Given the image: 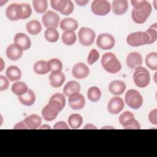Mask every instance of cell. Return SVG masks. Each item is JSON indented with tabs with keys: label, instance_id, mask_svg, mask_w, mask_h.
I'll return each instance as SVG.
<instances>
[{
	"label": "cell",
	"instance_id": "obj_33",
	"mask_svg": "<svg viewBox=\"0 0 157 157\" xmlns=\"http://www.w3.org/2000/svg\"><path fill=\"white\" fill-rule=\"evenodd\" d=\"M44 36L47 41L50 42H55L59 39V33L56 28H48L45 30Z\"/></svg>",
	"mask_w": 157,
	"mask_h": 157
},
{
	"label": "cell",
	"instance_id": "obj_16",
	"mask_svg": "<svg viewBox=\"0 0 157 157\" xmlns=\"http://www.w3.org/2000/svg\"><path fill=\"white\" fill-rule=\"evenodd\" d=\"M89 69L83 63H78L76 64L72 68V75L78 79L85 78L89 75Z\"/></svg>",
	"mask_w": 157,
	"mask_h": 157
},
{
	"label": "cell",
	"instance_id": "obj_20",
	"mask_svg": "<svg viewBox=\"0 0 157 157\" xmlns=\"http://www.w3.org/2000/svg\"><path fill=\"white\" fill-rule=\"evenodd\" d=\"M126 89V84L121 80H114L110 82L109 86V91L116 96L124 93Z\"/></svg>",
	"mask_w": 157,
	"mask_h": 157
},
{
	"label": "cell",
	"instance_id": "obj_26",
	"mask_svg": "<svg viewBox=\"0 0 157 157\" xmlns=\"http://www.w3.org/2000/svg\"><path fill=\"white\" fill-rule=\"evenodd\" d=\"M135 120L134 115L129 111H125L119 117V122L123 126L124 129H126Z\"/></svg>",
	"mask_w": 157,
	"mask_h": 157
},
{
	"label": "cell",
	"instance_id": "obj_8",
	"mask_svg": "<svg viewBox=\"0 0 157 157\" xmlns=\"http://www.w3.org/2000/svg\"><path fill=\"white\" fill-rule=\"evenodd\" d=\"M79 42L84 46H89L93 44L95 39L94 31L86 27H82L78 33Z\"/></svg>",
	"mask_w": 157,
	"mask_h": 157
},
{
	"label": "cell",
	"instance_id": "obj_9",
	"mask_svg": "<svg viewBox=\"0 0 157 157\" xmlns=\"http://www.w3.org/2000/svg\"><path fill=\"white\" fill-rule=\"evenodd\" d=\"M59 20V15L53 10H48L42 17V23L47 28L58 27Z\"/></svg>",
	"mask_w": 157,
	"mask_h": 157
},
{
	"label": "cell",
	"instance_id": "obj_48",
	"mask_svg": "<svg viewBox=\"0 0 157 157\" xmlns=\"http://www.w3.org/2000/svg\"><path fill=\"white\" fill-rule=\"evenodd\" d=\"M88 2L89 1H75V2L80 6H85Z\"/></svg>",
	"mask_w": 157,
	"mask_h": 157
},
{
	"label": "cell",
	"instance_id": "obj_1",
	"mask_svg": "<svg viewBox=\"0 0 157 157\" xmlns=\"http://www.w3.org/2000/svg\"><path fill=\"white\" fill-rule=\"evenodd\" d=\"M66 104V98L61 93H55L52 95L48 103L42 109V118L47 121L55 120L58 113L64 109Z\"/></svg>",
	"mask_w": 157,
	"mask_h": 157
},
{
	"label": "cell",
	"instance_id": "obj_4",
	"mask_svg": "<svg viewBox=\"0 0 157 157\" xmlns=\"http://www.w3.org/2000/svg\"><path fill=\"white\" fill-rule=\"evenodd\" d=\"M151 12V6L147 1L146 4L142 8H133L132 10V18L133 21L138 24L145 23Z\"/></svg>",
	"mask_w": 157,
	"mask_h": 157
},
{
	"label": "cell",
	"instance_id": "obj_6",
	"mask_svg": "<svg viewBox=\"0 0 157 157\" xmlns=\"http://www.w3.org/2000/svg\"><path fill=\"white\" fill-rule=\"evenodd\" d=\"M124 100L129 107L133 109H139L143 103V98L139 91L136 90H129L124 97Z\"/></svg>",
	"mask_w": 157,
	"mask_h": 157
},
{
	"label": "cell",
	"instance_id": "obj_32",
	"mask_svg": "<svg viewBox=\"0 0 157 157\" xmlns=\"http://www.w3.org/2000/svg\"><path fill=\"white\" fill-rule=\"evenodd\" d=\"M76 34L74 31H65L62 35V42L66 45H72L76 41Z\"/></svg>",
	"mask_w": 157,
	"mask_h": 157
},
{
	"label": "cell",
	"instance_id": "obj_50",
	"mask_svg": "<svg viewBox=\"0 0 157 157\" xmlns=\"http://www.w3.org/2000/svg\"><path fill=\"white\" fill-rule=\"evenodd\" d=\"M39 129H50V126H48V125H47V124H44V125H42V126H41L40 128H39Z\"/></svg>",
	"mask_w": 157,
	"mask_h": 157
},
{
	"label": "cell",
	"instance_id": "obj_12",
	"mask_svg": "<svg viewBox=\"0 0 157 157\" xmlns=\"http://www.w3.org/2000/svg\"><path fill=\"white\" fill-rule=\"evenodd\" d=\"M68 98L69 105L72 109L80 110L85 106V100L83 96L80 93H73L71 94Z\"/></svg>",
	"mask_w": 157,
	"mask_h": 157
},
{
	"label": "cell",
	"instance_id": "obj_31",
	"mask_svg": "<svg viewBox=\"0 0 157 157\" xmlns=\"http://www.w3.org/2000/svg\"><path fill=\"white\" fill-rule=\"evenodd\" d=\"M145 63L147 66L151 70L157 69V53L151 52L145 57Z\"/></svg>",
	"mask_w": 157,
	"mask_h": 157
},
{
	"label": "cell",
	"instance_id": "obj_49",
	"mask_svg": "<svg viewBox=\"0 0 157 157\" xmlns=\"http://www.w3.org/2000/svg\"><path fill=\"white\" fill-rule=\"evenodd\" d=\"M83 129H97V128H96V127L95 126H94V125H93L91 124H86L84 127Z\"/></svg>",
	"mask_w": 157,
	"mask_h": 157
},
{
	"label": "cell",
	"instance_id": "obj_35",
	"mask_svg": "<svg viewBox=\"0 0 157 157\" xmlns=\"http://www.w3.org/2000/svg\"><path fill=\"white\" fill-rule=\"evenodd\" d=\"M33 5L36 12L39 13H43L48 7L47 1L46 0H34Z\"/></svg>",
	"mask_w": 157,
	"mask_h": 157
},
{
	"label": "cell",
	"instance_id": "obj_13",
	"mask_svg": "<svg viewBox=\"0 0 157 157\" xmlns=\"http://www.w3.org/2000/svg\"><path fill=\"white\" fill-rule=\"evenodd\" d=\"M124 103L120 97L112 98L107 105V110L112 114H118L124 108Z\"/></svg>",
	"mask_w": 157,
	"mask_h": 157
},
{
	"label": "cell",
	"instance_id": "obj_36",
	"mask_svg": "<svg viewBox=\"0 0 157 157\" xmlns=\"http://www.w3.org/2000/svg\"><path fill=\"white\" fill-rule=\"evenodd\" d=\"M67 0H52L50 1L52 7L60 13L62 12L66 7Z\"/></svg>",
	"mask_w": 157,
	"mask_h": 157
},
{
	"label": "cell",
	"instance_id": "obj_27",
	"mask_svg": "<svg viewBox=\"0 0 157 157\" xmlns=\"http://www.w3.org/2000/svg\"><path fill=\"white\" fill-rule=\"evenodd\" d=\"M80 90V85L76 81L68 82L63 88V93L67 97L75 93H79Z\"/></svg>",
	"mask_w": 157,
	"mask_h": 157
},
{
	"label": "cell",
	"instance_id": "obj_18",
	"mask_svg": "<svg viewBox=\"0 0 157 157\" xmlns=\"http://www.w3.org/2000/svg\"><path fill=\"white\" fill-rule=\"evenodd\" d=\"M112 11L115 15H123L128 10V3L126 0H115L112 2Z\"/></svg>",
	"mask_w": 157,
	"mask_h": 157
},
{
	"label": "cell",
	"instance_id": "obj_10",
	"mask_svg": "<svg viewBox=\"0 0 157 157\" xmlns=\"http://www.w3.org/2000/svg\"><path fill=\"white\" fill-rule=\"evenodd\" d=\"M115 43V39L113 36L107 33L99 34L96 40L98 47L102 50L112 49L114 47Z\"/></svg>",
	"mask_w": 157,
	"mask_h": 157
},
{
	"label": "cell",
	"instance_id": "obj_24",
	"mask_svg": "<svg viewBox=\"0 0 157 157\" xmlns=\"http://www.w3.org/2000/svg\"><path fill=\"white\" fill-rule=\"evenodd\" d=\"M33 69L34 72L39 75L46 74L51 70L50 65L48 62L44 60H39L37 61L34 64Z\"/></svg>",
	"mask_w": 157,
	"mask_h": 157
},
{
	"label": "cell",
	"instance_id": "obj_38",
	"mask_svg": "<svg viewBox=\"0 0 157 157\" xmlns=\"http://www.w3.org/2000/svg\"><path fill=\"white\" fill-rule=\"evenodd\" d=\"M48 63L50 65L52 72L55 71H61L63 69V64L61 61L57 58H53L50 59L48 61Z\"/></svg>",
	"mask_w": 157,
	"mask_h": 157
},
{
	"label": "cell",
	"instance_id": "obj_3",
	"mask_svg": "<svg viewBox=\"0 0 157 157\" xmlns=\"http://www.w3.org/2000/svg\"><path fill=\"white\" fill-rule=\"evenodd\" d=\"M133 80L137 86L139 88H145L150 83V73L145 67L139 66L135 69L133 74Z\"/></svg>",
	"mask_w": 157,
	"mask_h": 157
},
{
	"label": "cell",
	"instance_id": "obj_29",
	"mask_svg": "<svg viewBox=\"0 0 157 157\" xmlns=\"http://www.w3.org/2000/svg\"><path fill=\"white\" fill-rule=\"evenodd\" d=\"M11 90L15 94L19 96L26 93L29 89L27 85L25 82H18L12 85Z\"/></svg>",
	"mask_w": 157,
	"mask_h": 157
},
{
	"label": "cell",
	"instance_id": "obj_22",
	"mask_svg": "<svg viewBox=\"0 0 157 157\" xmlns=\"http://www.w3.org/2000/svg\"><path fill=\"white\" fill-rule=\"evenodd\" d=\"M6 75L10 82H15L21 78V72L17 66H10L7 69Z\"/></svg>",
	"mask_w": 157,
	"mask_h": 157
},
{
	"label": "cell",
	"instance_id": "obj_25",
	"mask_svg": "<svg viewBox=\"0 0 157 157\" xmlns=\"http://www.w3.org/2000/svg\"><path fill=\"white\" fill-rule=\"evenodd\" d=\"M18 100L23 105L26 106L32 105L36 101V95L33 91L29 89L28 91L21 96H18Z\"/></svg>",
	"mask_w": 157,
	"mask_h": 157
},
{
	"label": "cell",
	"instance_id": "obj_39",
	"mask_svg": "<svg viewBox=\"0 0 157 157\" xmlns=\"http://www.w3.org/2000/svg\"><path fill=\"white\" fill-rule=\"evenodd\" d=\"M99 57V52L94 48H93L90 50L88 59H87V62L90 65H92L93 63H94L96 61H98Z\"/></svg>",
	"mask_w": 157,
	"mask_h": 157
},
{
	"label": "cell",
	"instance_id": "obj_43",
	"mask_svg": "<svg viewBox=\"0 0 157 157\" xmlns=\"http://www.w3.org/2000/svg\"><path fill=\"white\" fill-rule=\"evenodd\" d=\"M157 110L156 109H153L150 112V113L148 115V119L149 121L153 124L156 125L157 124Z\"/></svg>",
	"mask_w": 157,
	"mask_h": 157
},
{
	"label": "cell",
	"instance_id": "obj_21",
	"mask_svg": "<svg viewBox=\"0 0 157 157\" xmlns=\"http://www.w3.org/2000/svg\"><path fill=\"white\" fill-rule=\"evenodd\" d=\"M24 122L28 129H35L39 128L40 125L42 123V119L39 115L36 114H32L26 117L24 120Z\"/></svg>",
	"mask_w": 157,
	"mask_h": 157
},
{
	"label": "cell",
	"instance_id": "obj_47",
	"mask_svg": "<svg viewBox=\"0 0 157 157\" xmlns=\"http://www.w3.org/2000/svg\"><path fill=\"white\" fill-rule=\"evenodd\" d=\"M14 129H28V128L27 127V126L26 125V124L25 123L24 121H21L17 124H16L14 127H13Z\"/></svg>",
	"mask_w": 157,
	"mask_h": 157
},
{
	"label": "cell",
	"instance_id": "obj_37",
	"mask_svg": "<svg viewBox=\"0 0 157 157\" xmlns=\"http://www.w3.org/2000/svg\"><path fill=\"white\" fill-rule=\"evenodd\" d=\"M157 27H156V23H155L154 25H151L148 29L146 31V33L150 37V41L148 44H151L154 43L156 39H157Z\"/></svg>",
	"mask_w": 157,
	"mask_h": 157
},
{
	"label": "cell",
	"instance_id": "obj_46",
	"mask_svg": "<svg viewBox=\"0 0 157 157\" xmlns=\"http://www.w3.org/2000/svg\"><path fill=\"white\" fill-rule=\"evenodd\" d=\"M126 129H140V126L139 122L136 120H135L134 121V122L129 126H128Z\"/></svg>",
	"mask_w": 157,
	"mask_h": 157
},
{
	"label": "cell",
	"instance_id": "obj_15",
	"mask_svg": "<svg viewBox=\"0 0 157 157\" xmlns=\"http://www.w3.org/2000/svg\"><path fill=\"white\" fill-rule=\"evenodd\" d=\"M142 64V58L139 53L133 52L128 54L126 58V64L129 68L134 69L140 66Z\"/></svg>",
	"mask_w": 157,
	"mask_h": 157
},
{
	"label": "cell",
	"instance_id": "obj_2",
	"mask_svg": "<svg viewBox=\"0 0 157 157\" xmlns=\"http://www.w3.org/2000/svg\"><path fill=\"white\" fill-rule=\"evenodd\" d=\"M101 65L103 69L110 74H115L121 69L120 62L116 56L110 52L104 53L101 59Z\"/></svg>",
	"mask_w": 157,
	"mask_h": 157
},
{
	"label": "cell",
	"instance_id": "obj_30",
	"mask_svg": "<svg viewBox=\"0 0 157 157\" xmlns=\"http://www.w3.org/2000/svg\"><path fill=\"white\" fill-rule=\"evenodd\" d=\"M67 122L72 129H78L83 123V118L80 115L74 113L69 116Z\"/></svg>",
	"mask_w": 157,
	"mask_h": 157
},
{
	"label": "cell",
	"instance_id": "obj_42",
	"mask_svg": "<svg viewBox=\"0 0 157 157\" xmlns=\"http://www.w3.org/2000/svg\"><path fill=\"white\" fill-rule=\"evenodd\" d=\"M9 85V80L3 75H0V90H6Z\"/></svg>",
	"mask_w": 157,
	"mask_h": 157
},
{
	"label": "cell",
	"instance_id": "obj_14",
	"mask_svg": "<svg viewBox=\"0 0 157 157\" xmlns=\"http://www.w3.org/2000/svg\"><path fill=\"white\" fill-rule=\"evenodd\" d=\"M23 49L17 44H12L6 49V55L7 58L12 61L19 59L23 55Z\"/></svg>",
	"mask_w": 157,
	"mask_h": 157
},
{
	"label": "cell",
	"instance_id": "obj_19",
	"mask_svg": "<svg viewBox=\"0 0 157 157\" xmlns=\"http://www.w3.org/2000/svg\"><path fill=\"white\" fill-rule=\"evenodd\" d=\"M13 41L15 44H17L21 46L23 50H26L31 47V42L30 39L27 35L24 33H17L14 36Z\"/></svg>",
	"mask_w": 157,
	"mask_h": 157
},
{
	"label": "cell",
	"instance_id": "obj_45",
	"mask_svg": "<svg viewBox=\"0 0 157 157\" xmlns=\"http://www.w3.org/2000/svg\"><path fill=\"white\" fill-rule=\"evenodd\" d=\"M69 126L64 121H58L53 126V129H69Z\"/></svg>",
	"mask_w": 157,
	"mask_h": 157
},
{
	"label": "cell",
	"instance_id": "obj_34",
	"mask_svg": "<svg viewBox=\"0 0 157 157\" xmlns=\"http://www.w3.org/2000/svg\"><path fill=\"white\" fill-rule=\"evenodd\" d=\"M87 96L92 102L98 101L101 96V92L99 88L97 86H92L88 90Z\"/></svg>",
	"mask_w": 157,
	"mask_h": 157
},
{
	"label": "cell",
	"instance_id": "obj_5",
	"mask_svg": "<svg viewBox=\"0 0 157 157\" xmlns=\"http://www.w3.org/2000/svg\"><path fill=\"white\" fill-rule=\"evenodd\" d=\"M150 37L145 32H135L129 34L126 39L128 44L132 47H139L148 44Z\"/></svg>",
	"mask_w": 157,
	"mask_h": 157
},
{
	"label": "cell",
	"instance_id": "obj_41",
	"mask_svg": "<svg viewBox=\"0 0 157 157\" xmlns=\"http://www.w3.org/2000/svg\"><path fill=\"white\" fill-rule=\"evenodd\" d=\"M74 8V4H73L72 2L70 0H67V3L66 9L62 12H61V13L63 15H68L73 12Z\"/></svg>",
	"mask_w": 157,
	"mask_h": 157
},
{
	"label": "cell",
	"instance_id": "obj_28",
	"mask_svg": "<svg viewBox=\"0 0 157 157\" xmlns=\"http://www.w3.org/2000/svg\"><path fill=\"white\" fill-rule=\"evenodd\" d=\"M27 31L31 35H37L42 30V26L40 22L36 20L29 21L26 24Z\"/></svg>",
	"mask_w": 157,
	"mask_h": 157
},
{
	"label": "cell",
	"instance_id": "obj_11",
	"mask_svg": "<svg viewBox=\"0 0 157 157\" xmlns=\"http://www.w3.org/2000/svg\"><path fill=\"white\" fill-rule=\"evenodd\" d=\"M23 10L21 4L13 3L9 5L6 10V17L11 21H17L21 19Z\"/></svg>",
	"mask_w": 157,
	"mask_h": 157
},
{
	"label": "cell",
	"instance_id": "obj_17",
	"mask_svg": "<svg viewBox=\"0 0 157 157\" xmlns=\"http://www.w3.org/2000/svg\"><path fill=\"white\" fill-rule=\"evenodd\" d=\"M50 85L54 88L61 86L64 82L66 78L64 74L61 71L52 72L49 76Z\"/></svg>",
	"mask_w": 157,
	"mask_h": 157
},
{
	"label": "cell",
	"instance_id": "obj_23",
	"mask_svg": "<svg viewBox=\"0 0 157 157\" xmlns=\"http://www.w3.org/2000/svg\"><path fill=\"white\" fill-rule=\"evenodd\" d=\"M60 28L63 31H74L77 29L78 23L72 18H66L60 22Z\"/></svg>",
	"mask_w": 157,
	"mask_h": 157
},
{
	"label": "cell",
	"instance_id": "obj_7",
	"mask_svg": "<svg viewBox=\"0 0 157 157\" xmlns=\"http://www.w3.org/2000/svg\"><path fill=\"white\" fill-rule=\"evenodd\" d=\"M110 2L105 0H95L93 1L91 9L92 12L99 16H104L108 14L110 11Z\"/></svg>",
	"mask_w": 157,
	"mask_h": 157
},
{
	"label": "cell",
	"instance_id": "obj_40",
	"mask_svg": "<svg viewBox=\"0 0 157 157\" xmlns=\"http://www.w3.org/2000/svg\"><path fill=\"white\" fill-rule=\"evenodd\" d=\"M22 7V10H23V14H22V17L21 19H26L29 18L32 13V9L28 3H23L21 4Z\"/></svg>",
	"mask_w": 157,
	"mask_h": 157
},
{
	"label": "cell",
	"instance_id": "obj_44",
	"mask_svg": "<svg viewBox=\"0 0 157 157\" xmlns=\"http://www.w3.org/2000/svg\"><path fill=\"white\" fill-rule=\"evenodd\" d=\"M147 1L145 0H142V1H135V0H131V2L132 4V6L135 9H140L143 7L147 3Z\"/></svg>",
	"mask_w": 157,
	"mask_h": 157
}]
</instances>
